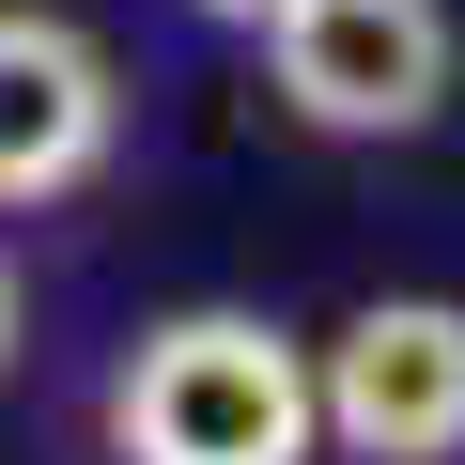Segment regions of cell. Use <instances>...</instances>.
Listing matches in <instances>:
<instances>
[{
    "instance_id": "cell-3",
    "label": "cell",
    "mask_w": 465,
    "mask_h": 465,
    "mask_svg": "<svg viewBox=\"0 0 465 465\" xmlns=\"http://www.w3.org/2000/svg\"><path fill=\"white\" fill-rule=\"evenodd\" d=\"M264 78L311 140H419L450 109V0H280Z\"/></svg>"
},
{
    "instance_id": "cell-5",
    "label": "cell",
    "mask_w": 465,
    "mask_h": 465,
    "mask_svg": "<svg viewBox=\"0 0 465 465\" xmlns=\"http://www.w3.org/2000/svg\"><path fill=\"white\" fill-rule=\"evenodd\" d=\"M16 357H32V280H16V249H0V388H16Z\"/></svg>"
},
{
    "instance_id": "cell-6",
    "label": "cell",
    "mask_w": 465,
    "mask_h": 465,
    "mask_svg": "<svg viewBox=\"0 0 465 465\" xmlns=\"http://www.w3.org/2000/svg\"><path fill=\"white\" fill-rule=\"evenodd\" d=\"M186 16H202V32H232V47H264V32H280V0H186Z\"/></svg>"
},
{
    "instance_id": "cell-4",
    "label": "cell",
    "mask_w": 465,
    "mask_h": 465,
    "mask_svg": "<svg viewBox=\"0 0 465 465\" xmlns=\"http://www.w3.org/2000/svg\"><path fill=\"white\" fill-rule=\"evenodd\" d=\"M124 155V63L63 0H0V217L94 202Z\"/></svg>"
},
{
    "instance_id": "cell-2",
    "label": "cell",
    "mask_w": 465,
    "mask_h": 465,
    "mask_svg": "<svg viewBox=\"0 0 465 465\" xmlns=\"http://www.w3.org/2000/svg\"><path fill=\"white\" fill-rule=\"evenodd\" d=\"M326 465H465V295H357L311 341Z\"/></svg>"
},
{
    "instance_id": "cell-1",
    "label": "cell",
    "mask_w": 465,
    "mask_h": 465,
    "mask_svg": "<svg viewBox=\"0 0 465 465\" xmlns=\"http://www.w3.org/2000/svg\"><path fill=\"white\" fill-rule=\"evenodd\" d=\"M94 465H326L311 341L280 311H155L94 372Z\"/></svg>"
}]
</instances>
